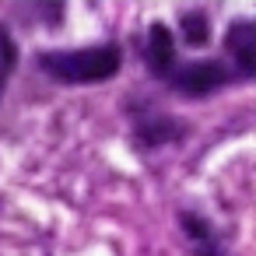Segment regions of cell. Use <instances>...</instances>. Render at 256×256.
Here are the masks:
<instances>
[{
	"label": "cell",
	"instance_id": "6da1fadb",
	"mask_svg": "<svg viewBox=\"0 0 256 256\" xmlns=\"http://www.w3.org/2000/svg\"><path fill=\"white\" fill-rule=\"evenodd\" d=\"M39 67L60 81H74V84L106 81L120 70V50L116 46H88V50H67V53H42Z\"/></svg>",
	"mask_w": 256,
	"mask_h": 256
},
{
	"label": "cell",
	"instance_id": "7a4b0ae2",
	"mask_svg": "<svg viewBox=\"0 0 256 256\" xmlns=\"http://www.w3.org/2000/svg\"><path fill=\"white\" fill-rule=\"evenodd\" d=\"M168 84L176 92L190 95V98H200V95H210V92L224 88L228 74H224L221 64H210V60L207 64H186V67H179V70L168 74Z\"/></svg>",
	"mask_w": 256,
	"mask_h": 256
},
{
	"label": "cell",
	"instance_id": "3957f363",
	"mask_svg": "<svg viewBox=\"0 0 256 256\" xmlns=\"http://www.w3.org/2000/svg\"><path fill=\"white\" fill-rule=\"evenodd\" d=\"M224 50L235 60V70L242 78L256 74V25L252 22H235L224 36Z\"/></svg>",
	"mask_w": 256,
	"mask_h": 256
},
{
	"label": "cell",
	"instance_id": "277c9868",
	"mask_svg": "<svg viewBox=\"0 0 256 256\" xmlns=\"http://www.w3.org/2000/svg\"><path fill=\"white\" fill-rule=\"evenodd\" d=\"M148 67L158 78H168L176 70V42H172V32L162 22H154L148 28Z\"/></svg>",
	"mask_w": 256,
	"mask_h": 256
},
{
	"label": "cell",
	"instance_id": "5b68a950",
	"mask_svg": "<svg viewBox=\"0 0 256 256\" xmlns=\"http://www.w3.org/2000/svg\"><path fill=\"white\" fill-rule=\"evenodd\" d=\"M179 221H182V232H186V238H190V246H193V256H224V252H221V242L214 238L210 224H207L200 214L182 210Z\"/></svg>",
	"mask_w": 256,
	"mask_h": 256
},
{
	"label": "cell",
	"instance_id": "8992f818",
	"mask_svg": "<svg viewBox=\"0 0 256 256\" xmlns=\"http://www.w3.org/2000/svg\"><path fill=\"white\" fill-rule=\"evenodd\" d=\"M182 36H186V42H190V46H207V39H210L207 14H200V11L182 14Z\"/></svg>",
	"mask_w": 256,
	"mask_h": 256
},
{
	"label": "cell",
	"instance_id": "52a82bcc",
	"mask_svg": "<svg viewBox=\"0 0 256 256\" xmlns=\"http://www.w3.org/2000/svg\"><path fill=\"white\" fill-rule=\"evenodd\" d=\"M14 67H18V46L8 28H0V92H4V81L11 78Z\"/></svg>",
	"mask_w": 256,
	"mask_h": 256
},
{
	"label": "cell",
	"instance_id": "ba28073f",
	"mask_svg": "<svg viewBox=\"0 0 256 256\" xmlns=\"http://www.w3.org/2000/svg\"><path fill=\"white\" fill-rule=\"evenodd\" d=\"M176 137V123L168 120H151L148 126H140V144H165Z\"/></svg>",
	"mask_w": 256,
	"mask_h": 256
}]
</instances>
